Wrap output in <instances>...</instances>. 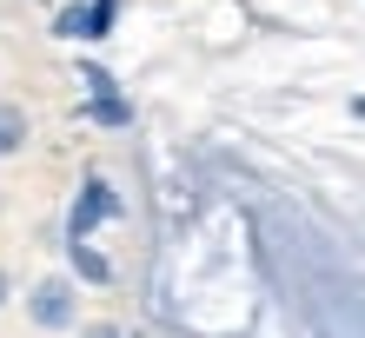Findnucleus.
<instances>
[{
    "label": "nucleus",
    "mask_w": 365,
    "mask_h": 338,
    "mask_svg": "<svg viewBox=\"0 0 365 338\" xmlns=\"http://www.w3.org/2000/svg\"><path fill=\"white\" fill-rule=\"evenodd\" d=\"M80 113H87L93 126H106V133H113V126H133V100H126V93H106V100H87Z\"/></svg>",
    "instance_id": "423d86ee"
},
{
    "label": "nucleus",
    "mask_w": 365,
    "mask_h": 338,
    "mask_svg": "<svg viewBox=\"0 0 365 338\" xmlns=\"http://www.w3.org/2000/svg\"><path fill=\"white\" fill-rule=\"evenodd\" d=\"M67 279L80 292H106L120 279V265H113V252H100L93 239H67Z\"/></svg>",
    "instance_id": "20e7f679"
},
{
    "label": "nucleus",
    "mask_w": 365,
    "mask_h": 338,
    "mask_svg": "<svg viewBox=\"0 0 365 338\" xmlns=\"http://www.w3.org/2000/svg\"><path fill=\"white\" fill-rule=\"evenodd\" d=\"M20 305H27V325H34V332H47V338L80 332V285L67 279V272H40Z\"/></svg>",
    "instance_id": "f257e3e1"
},
{
    "label": "nucleus",
    "mask_w": 365,
    "mask_h": 338,
    "mask_svg": "<svg viewBox=\"0 0 365 338\" xmlns=\"http://www.w3.org/2000/svg\"><path fill=\"white\" fill-rule=\"evenodd\" d=\"M73 338H133L126 325H113V319H80V332Z\"/></svg>",
    "instance_id": "6e6552de"
},
{
    "label": "nucleus",
    "mask_w": 365,
    "mask_h": 338,
    "mask_svg": "<svg viewBox=\"0 0 365 338\" xmlns=\"http://www.w3.org/2000/svg\"><path fill=\"white\" fill-rule=\"evenodd\" d=\"M80 93L87 100H106V93H120V80L100 67V60H80Z\"/></svg>",
    "instance_id": "0eeeda50"
},
{
    "label": "nucleus",
    "mask_w": 365,
    "mask_h": 338,
    "mask_svg": "<svg viewBox=\"0 0 365 338\" xmlns=\"http://www.w3.org/2000/svg\"><path fill=\"white\" fill-rule=\"evenodd\" d=\"M7 299H14V272L0 265V312H7Z\"/></svg>",
    "instance_id": "1a4fd4ad"
},
{
    "label": "nucleus",
    "mask_w": 365,
    "mask_h": 338,
    "mask_svg": "<svg viewBox=\"0 0 365 338\" xmlns=\"http://www.w3.org/2000/svg\"><path fill=\"white\" fill-rule=\"evenodd\" d=\"M120 7L126 0H60L53 7V40H73V47H93L120 27Z\"/></svg>",
    "instance_id": "7ed1b4c3"
},
{
    "label": "nucleus",
    "mask_w": 365,
    "mask_h": 338,
    "mask_svg": "<svg viewBox=\"0 0 365 338\" xmlns=\"http://www.w3.org/2000/svg\"><path fill=\"white\" fill-rule=\"evenodd\" d=\"M34 146V113L20 100H0V159H20Z\"/></svg>",
    "instance_id": "39448f33"
},
{
    "label": "nucleus",
    "mask_w": 365,
    "mask_h": 338,
    "mask_svg": "<svg viewBox=\"0 0 365 338\" xmlns=\"http://www.w3.org/2000/svg\"><path fill=\"white\" fill-rule=\"evenodd\" d=\"M113 219H126V199H120V186L106 179V173H87L73 186V199H67V239H93L100 226H113Z\"/></svg>",
    "instance_id": "f03ea898"
}]
</instances>
